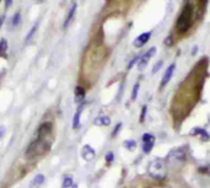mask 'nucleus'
<instances>
[{
  "mask_svg": "<svg viewBox=\"0 0 210 188\" xmlns=\"http://www.w3.org/2000/svg\"><path fill=\"white\" fill-rule=\"evenodd\" d=\"M49 143H47L43 138H38L35 142H32L28 145L27 150H26V155L30 158L33 156H38V155H43L49 150Z\"/></svg>",
  "mask_w": 210,
  "mask_h": 188,
  "instance_id": "1",
  "label": "nucleus"
},
{
  "mask_svg": "<svg viewBox=\"0 0 210 188\" xmlns=\"http://www.w3.org/2000/svg\"><path fill=\"white\" fill-rule=\"evenodd\" d=\"M148 172L151 177H154L156 180H162L166 175V165L165 161L161 159H155L150 162Z\"/></svg>",
  "mask_w": 210,
  "mask_h": 188,
  "instance_id": "2",
  "label": "nucleus"
},
{
  "mask_svg": "<svg viewBox=\"0 0 210 188\" xmlns=\"http://www.w3.org/2000/svg\"><path fill=\"white\" fill-rule=\"evenodd\" d=\"M191 17H192V6L186 5L183 9L182 14L177 21V29L180 32H186L191 26Z\"/></svg>",
  "mask_w": 210,
  "mask_h": 188,
  "instance_id": "3",
  "label": "nucleus"
},
{
  "mask_svg": "<svg viewBox=\"0 0 210 188\" xmlns=\"http://www.w3.org/2000/svg\"><path fill=\"white\" fill-rule=\"evenodd\" d=\"M155 53H156V48L155 47H151L139 60V64H138V69H139L140 72L141 70H144L145 68H146V65H148V62H149V59L153 58L155 56Z\"/></svg>",
  "mask_w": 210,
  "mask_h": 188,
  "instance_id": "4",
  "label": "nucleus"
},
{
  "mask_svg": "<svg viewBox=\"0 0 210 188\" xmlns=\"http://www.w3.org/2000/svg\"><path fill=\"white\" fill-rule=\"evenodd\" d=\"M167 158H168V160H171V161L181 162V161H184V159H186V153H184V150L181 149V148L172 149V150L168 153Z\"/></svg>",
  "mask_w": 210,
  "mask_h": 188,
  "instance_id": "5",
  "label": "nucleus"
},
{
  "mask_svg": "<svg viewBox=\"0 0 210 188\" xmlns=\"http://www.w3.org/2000/svg\"><path fill=\"white\" fill-rule=\"evenodd\" d=\"M95 155H96V153H95V150L90 145H85L84 148L81 149V158L85 161H91V160L95 158Z\"/></svg>",
  "mask_w": 210,
  "mask_h": 188,
  "instance_id": "6",
  "label": "nucleus"
},
{
  "mask_svg": "<svg viewBox=\"0 0 210 188\" xmlns=\"http://www.w3.org/2000/svg\"><path fill=\"white\" fill-rule=\"evenodd\" d=\"M150 36H151V32H145V33H141V35H139V36L137 37V40L134 41V46H135L137 48L143 47L144 44L149 41Z\"/></svg>",
  "mask_w": 210,
  "mask_h": 188,
  "instance_id": "7",
  "label": "nucleus"
},
{
  "mask_svg": "<svg viewBox=\"0 0 210 188\" xmlns=\"http://www.w3.org/2000/svg\"><path fill=\"white\" fill-rule=\"evenodd\" d=\"M175 69H176V65H175V64H171V65L168 67L167 70H166V72H165V74H164V78H162V80H161V86H165L168 81L171 80V78H172V75H173Z\"/></svg>",
  "mask_w": 210,
  "mask_h": 188,
  "instance_id": "8",
  "label": "nucleus"
},
{
  "mask_svg": "<svg viewBox=\"0 0 210 188\" xmlns=\"http://www.w3.org/2000/svg\"><path fill=\"white\" fill-rule=\"evenodd\" d=\"M52 130V124L51 123H43L40 126V128L37 130V134H38V138H44L46 135H48Z\"/></svg>",
  "mask_w": 210,
  "mask_h": 188,
  "instance_id": "9",
  "label": "nucleus"
},
{
  "mask_svg": "<svg viewBox=\"0 0 210 188\" xmlns=\"http://www.w3.org/2000/svg\"><path fill=\"white\" fill-rule=\"evenodd\" d=\"M191 134L192 135H198L202 140H204V142H208L210 139V135L208 134V132L204 129H202V128H194V129L191 132Z\"/></svg>",
  "mask_w": 210,
  "mask_h": 188,
  "instance_id": "10",
  "label": "nucleus"
},
{
  "mask_svg": "<svg viewBox=\"0 0 210 188\" xmlns=\"http://www.w3.org/2000/svg\"><path fill=\"white\" fill-rule=\"evenodd\" d=\"M95 124L96 126H100V127H107V126H110L111 124V119H110V117L107 116H100L98 118L95 119Z\"/></svg>",
  "mask_w": 210,
  "mask_h": 188,
  "instance_id": "11",
  "label": "nucleus"
},
{
  "mask_svg": "<svg viewBox=\"0 0 210 188\" xmlns=\"http://www.w3.org/2000/svg\"><path fill=\"white\" fill-rule=\"evenodd\" d=\"M83 108H84V106L81 105V106L79 107V110L76 111L75 116H74V119H73V128H74V129H78V128L80 127V115H81Z\"/></svg>",
  "mask_w": 210,
  "mask_h": 188,
  "instance_id": "12",
  "label": "nucleus"
},
{
  "mask_svg": "<svg viewBox=\"0 0 210 188\" xmlns=\"http://www.w3.org/2000/svg\"><path fill=\"white\" fill-rule=\"evenodd\" d=\"M75 11H76V4H73V6L70 8L69 13L67 15V19H65V21H64V27H68V25L70 24V21L73 20V17H74V15H75Z\"/></svg>",
  "mask_w": 210,
  "mask_h": 188,
  "instance_id": "13",
  "label": "nucleus"
},
{
  "mask_svg": "<svg viewBox=\"0 0 210 188\" xmlns=\"http://www.w3.org/2000/svg\"><path fill=\"white\" fill-rule=\"evenodd\" d=\"M85 97V90L81 86H78L75 89V100L76 102L83 101Z\"/></svg>",
  "mask_w": 210,
  "mask_h": 188,
  "instance_id": "14",
  "label": "nucleus"
},
{
  "mask_svg": "<svg viewBox=\"0 0 210 188\" xmlns=\"http://www.w3.org/2000/svg\"><path fill=\"white\" fill-rule=\"evenodd\" d=\"M43 182H44V176L43 175H37L33 180H32V187L35 188V187H40L41 185H42Z\"/></svg>",
  "mask_w": 210,
  "mask_h": 188,
  "instance_id": "15",
  "label": "nucleus"
},
{
  "mask_svg": "<svg viewBox=\"0 0 210 188\" xmlns=\"http://www.w3.org/2000/svg\"><path fill=\"white\" fill-rule=\"evenodd\" d=\"M154 142L155 140H150V142H145V143H143V151L145 153V154H148V153H150L151 150H153V148H154Z\"/></svg>",
  "mask_w": 210,
  "mask_h": 188,
  "instance_id": "16",
  "label": "nucleus"
},
{
  "mask_svg": "<svg viewBox=\"0 0 210 188\" xmlns=\"http://www.w3.org/2000/svg\"><path fill=\"white\" fill-rule=\"evenodd\" d=\"M20 21H21V15H20V13H16V14L13 16V19H11V27L15 29V27L20 24Z\"/></svg>",
  "mask_w": 210,
  "mask_h": 188,
  "instance_id": "17",
  "label": "nucleus"
},
{
  "mask_svg": "<svg viewBox=\"0 0 210 188\" xmlns=\"http://www.w3.org/2000/svg\"><path fill=\"white\" fill-rule=\"evenodd\" d=\"M124 146H126V149H128L129 151H133V150L137 148V143H135V140L129 139V140H126V142H124Z\"/></svg>",
  "mask_w": 210,
  "mask_h": 188,
  "instance_id": "18",
  "label": "nucleus"
},
{
  "mask_svg": "<svg viewBox=\"0 0 210 188\" xmlns=\"http://www.w3.org/2000/svg\"><path fill=\"white\" fill-rule=\"evenodd\" d=\"M8 51V42L6 40H1L0 41V54H5V52Z\"/></svg>",
  "mask_w": 210,
  "mask_h": 188,
  "instance_id": "19",
  "label": "nucleus"
},
{
  "mask_svg": "<svg viewBox=\"0 0 210 188\" xmlns=\"http://www.w3.org/2000/svg\"><path fill=\"white\" fill-rule=\"evenodd\" d=\"M73 186V178L71 177H65L64 181H63V185H62V188H69Z\"/></svg>",
  "mask_w": 210,
  "mask_h": 188,
  "instance_id": "20",
  "label": "nucleus"
},
{
  "mask_svg": "<svg viewBox=\"0 0 210 188\" xmlns=\"http://www.w3.org/2000/svg\"><path fill=\"white\" fill-rule=\"evenodd\" d=\"M138 91H139V84L137 83L134 87H133V91H132V100L135 101L137 100V96H138Z\"/></svg>",
  "mask_w": 210,
  "mask_h": 188,
  "instance_id": "21",
  "label": "nucleus"
},
{
  "mask_svg": "<svg viewBox=\"0 0 210 188\" xmlns=\"http://www.w3.org/2000/svg\"><path fill=\"white\" fill-rule=\"evenodd\" d=\"M162 65H164V62H162V60H159V62L154 65V68H153V74H156V73L162 68Z\"/></svg>",
  "mask_w": 210,
  "mask_h": 188,
  "instance_id": "22",
  "label": "nucleus"
},
{
  "mask_svg": "<svg viewBox=\"0 0 210 188\" xmlns=\"http://www.w3.org/2000/svg\"><path fill=\"white\" fill-rule=\"evenodd\" d=\"M150 140H155L154 135H151V134H149V133H145V134L143 135V143L150 142Z\"/></svg>",
  "mask_w": 210,
  "mask_h": 188,
  "instance_id": "23",
  "label": "nucleus"
},
{
  "mask_svg": "<svg viewBox=\"0 0 210 188\" xmlns=\"http://www.w3.org/2000/svg\"><path fill=\"white\" fill-rule=\"evenodd\" d=\"M36 29H37V26H33L32 29H31V31L27 33V36H26V42H28L31 38H32V36H33V33L36 32Z\"/></svg>",
  "mask_w": 210,
  "mask_h": 188,
  "instance_id": "24",
  "label": "nucleus"
},
{
  "mask_svg": "<svg viewBox=\"0 0 210 188\" xmlns=\"http://www.w3.org/2000/svg\"><path fill=\"white\" fill-rule=\"evenodd\" d=\"M113 160H114V154H113V153H108V154L106 155V162H107V164H111Z\"/></svg>",
  "mask_w": 210,
  "mask_h": 188,
  "instance_id": "25",
  "label": "nucleus"
},
{
  "mask_svg": "<svg viewBox=\"0 0 210 188\" xmlns=\"http://www.w3.org/2000/svg\"><path fill=\"white\" fill-rule=\"evenodd\" d=\"M138 60H139V57H134V58L129 62V64H128V69H132V68H133V65H134Z\"/></svg>",
  "mask_w": 210,
  "mask_h": 188,
  "instance_id": "26",
  "label": "nucleus"
},
{
  "mask_svg": "<svg viewBox=\"0 0 210 188\" xmlns=\"http://www.w3.org/2000/svg\"><path fill=\"white\" fill-rule=\"evenodd\" d=\"M145 113H146V106H144V107H143V112H141L140 118H139L140 122H144V119H145Z\"/></svg>",
  "mask_w": 210,
  "mask_h": 188,
  "instance_id": "27",
  "label": "nucleus"
},
{
  "mask_svg": "<svg viewBox=\"0 0 210 188\" xmlns=\"http://www.w3.org/2000/svg\"><path fill=\"white\" fill-rule=\"evenodd\" d=\"M121 128H122V123H118V124H117V127H116V129H114V132H113V134H112L113 137H114V135L118 133V130L121 129Z\"/></svg>",
  "mask_w": 210,
  "mask_h": 188,
  "instance_id": "28",
  "label": "nucleus"
},
{
  "mask_svg": "<svg viewBox=\"0 0 210 188\" xmlns=\"http://www.w3.org/2000/svg\"><path fill=\"white\" fill-rule=\"evenodd\" d=\"M4 134H5V128H4V127H0V139L4 137Z\"/></svg>",
  "mask_w": 210,
  "mask_h": 188,
  "instance_id": "29",
  "label": "nucleus"
},
{
  "mask_svg": "<svg viewBox=\"0 0 210 188\" xmlns=\"http://www.w3.org/2000/svg\"><path fill=\"white\" fill-rule=\"evenodd\" d=\"M11 4H13V0H6V3H5V6H6V8H9Z\"/></svg>",
  "mask_w": 210,
  "mask_h": 188,
  "instance_id": "30",
  "label": "nucleus"
},
{
  "mask_svg": "<svg viewBox=\"0 0 210 188\" xmlns=\"http://www.w3.org/2000/svg\"><path fill=\"white\" fill-rule=\"evenodd\" d=\"M4 20H5V16H0V29H1V26H3Z\"/></svg>",
  "mask_w": 210,
  "mask_h": 188,
  "instance_id": "31",
  "label": "nucleus"
},
{
  "mask_svg": "<svg viewBox=\"0 0 210 188\" xmlns=\"http://www.w3.org/2000/svg\"><path fill=\"white\" fill-rule=\"evenodd\" d=\"M170 43H172V40H171V37H168L167 40H166V44H170Z\"/></svg>",
  "mask_w": 210,
  "mask_h": 188,
  "instance_id": "32",
  "label": "nucleus"
},
{
  "mask_svg": "<svg viewBox=\"0 0 210 188\" xmlns=\"http://www.w3.org/2000/svg\"><path fill=\"white\" fill-rule=\"evenodd\" d=\"M0 3H1V0H0Z\"/></svg>",
  "mask_w": 210,
  "mask_h": 188,
  "instance_id": "33",
  "label": "nucleus"
}]
</instances>
